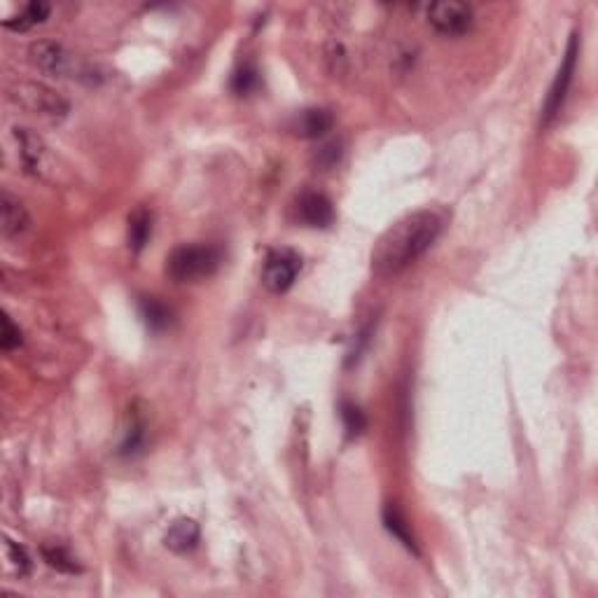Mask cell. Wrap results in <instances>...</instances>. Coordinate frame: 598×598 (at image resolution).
Segmentation results:
<instances>
[{
    "label": "cell",
    "mask_w": 598,
    "mask_h": 598,
    "mask_svg": "<svg viewBox=\"0 0 598 598\" xmlns=\"http://www.w3.org/2000/svg\"><path fill=\"white\" fill-rule=\"evenodd\" d=\"M0 229L5 239H20L31 229V215L10 192L0 195Z\"/></svg>",
    "instance_id": "10"
},
{
    "label": "cell",
    "mask_w": 598,
    "mask_h": 598,
    "mask_svg": "<svg viewBox=\"0 0 598 598\" xmlns=\"http://www.w3.org/2000/svg\"><path fill=\"white\" fill-rule=\"evenodd\" d=\"M297 218L307 227H330L334 220V206L328 196L321 195V192H304L297 199Z\"/></svg>",
    "instance_id": "9"
},
{
    "label": "cell",
    "mask_w": 598,
    "mask_h": 598,
    "mask_svg": "<svg viewBox=\"0 0 598 598\" xmlns=\"http://www.w3.org/2000/svg\"><path fill=\"white\" fill-rule=\"evenodd\" d=\"M258 84H259V76H258V70H255V66H243V68L236 70L232 77V89L241 96L251 94L252 89L258 87Z\"/></svg>",
    "instance_id": "21"
},
{
    "label": "cell",
    "mask_w": 598,
    "mask_h": 598,
    "mask_svg": "<svg viewBox=\"0 0 598 598\" xmlns=\"http://www.w3.org/2000/svg\"><path fill=\"white\" fill-rule=\"evenodd\" d=\"M7 96L21 110L38 117V120L52 122V124L66 120V115L70 113V103L66 101V96H61L57 89L47 87L43 83H17L10 87Z\"/></svg>",
    "instance_id": "2"
},
{
    "label": "cell",
    "mask_w": 598,
    "mask_h": 598,
    "mask_svg": "<svg viewBox=\"0 0 598 598\" xmlns=\"http://www.w3.org/2000/svg\"><path fill=\"white\" fill-rule=\"evenodd\" d=\"M5 559H7V568H10L14 575H20V578L31 575V568H33L31 556H28V552H26V547L17 545V542L10 540V538L5 540Z\"/></svg>",
    "instance_id": "18"
},
{
    "label": "cell",
    "mask_w": 598,
    "mask_h": 598,
    "mask_svg": "<svg viewBox=\"0 0 598 598\" xmlns=\"http://www.w3.org/2000/svg\"><path fill=\"white\" fill-rule=\"evenodd\" d=\"M21 330L17 328L12 323V318L10 315H3V334H0V347H3V351H14V348L21 347Z\"/></svg>",
    "instance_id": "22"
},
{
    "label": "cell",
    "mask_w": 598,
    "mask_h": 598,
    "mask_svg": "<svg viewBox=\"0 0 598 598\" xmlns=\"http://www.w3.org/2000/svg\"><path fill=\"white\" fill-rule=\"evenodd\" d=\"M341 157V143H328L323 145L321 150H318V155H315V164L321 166V169H332L337 162H339Z\"/></svg>",
    "instance_id": "23"
},
{
    "label": "cell",
    "mask_w": 598,
    "mask_h": 598,
    "mask_svg": "<svg viewBox=\"0 0 598 598\" xmlns=\"http://www.w3.org/2000/svg\"><path fill=\"white\" fill-rule=\"evenodd\" d=\"M299 269H302V258L295 251L290 248L271 251L262 267V283L274 295H283L295 285Z\"/></svg>",
    "instance_id": "7"
},
{
    "label": "cell",
    "mask_w": 598,
    "mask_h": 598,
    "mask_svg": "<svg viewBox=\"0 0 598 598\" xmlns=\"http://www.w3.org/2000/svg\"><path fill=\"white\" fill-rule=\"evenodd\" d=\"M152 236V213L148 208H136L129 218V234H126V239H129V248H132L136 255L148 246V241Z\"/></svg>",
    "instance_id": "14"
},
{
    "label": "cell",
    "mask_w": 598,
    "mask_h": 598,
    "mask_svg": "<svg viewBox=\"0 0 598 598\" xmlns=\"http://www.w3.org/2000/svg\"><path fill=\"white\" fill-rule=\"evenodd\" d=\"M43 559L47 561V566L57 568L59 573H66V575L80 573V566H77L76 556L70 554L66 547H61V545H44Z\"/></svg>",
    "instance_id": "17"
},
{
    "label": "cell",
    "mask_w": 598,
    "mask_h": 598,
    "mask_svg": "<svg viewBox=\"0 0 598 598\" xmlns=\"http://www.w3.org/2000/svg\"><path fill=\"white\" fill-rule=\"evenodd\" d=\"M384 526L388 529V533H393V536L403 542L404 547L410 549V552L419 554V547H416V540L410 533V526H407V522H404L403 512L397 510V507H393V505H388V507L384 510Z\"/></svg>",
    "instance_id": "16"
},
{
    "label": "cell",
    "mask_w": 598,
    "mask_h": 598,
    "mask_svg": "<svg viewBox=\"0 0 598 598\" xmlns=\"http://www.w3.org/2000/svg\"><path fill=\"white\" fill-rule=\"evenodd\" d=\"M139 307H140V315H143L145 325H148L150 330H155V332L166 330L171 325V321H173L171 309L164 302H159L157 297H143Z\"/></svg>",
    "instance_id": "15"
},
{
    "label": "cell",
    "mask_w": 598,
    "mask_h": 598,
    "mask_svg": "<svg viewBox=\"0 0 598 598\" xmlns=\"http://www.w3.org/2000/svg\"><path fill=\"white\" fill-rule=\"evenodd\" d=\"M222 265V252L215 246H180L166 259V274L176 283H196L213 276Z\"/></svg>",
    "instance_id": "3"
},
{
    "label": "cell",
    "mask_w": 598,
    "mask_h": 598,
    "mask_svg": "<svg viewBox=\"0 0 598 598\" xmlns=\"http://www.w3.org/2000/svg\"><path fill=\"white\" fill-rule=\"evenodd\" d=\"M199 538H202V530H199V523L195 519H178V522L171 523L169 533L164 538V545L176 552V554H187L192 549L199 545Z\"/></svg>",
    "instance_id": "12"
},
{
    "label": "cell",
    "mask_w": 598,
    "mask_h": 598,
    "mask_svg": "<svg viewBox=\"0 0 598 598\" xmlns=\"http://www.w3.org/2000/svg\"><path fill=\"white\" fill-rule=\"evenodd\" d=\"M578 57H579V38L578 36H570V40H568V50L559 66V73H556L554 83L549 87L547 101H545V108H542V120H540L542 126L552 124V120L561 113V108H563V101H566L568 96V89L573 84Z\"/></svg>",
    "instance_id": "6"
},
{
    "label": "cell",
    "mask_w": 598,
    "mask_h": 598,
    "mask_svg": "<svg viewBox=\"0 0 598 598\" xmlns=\"http://www.w3.org/2000/svg\"><path fill=\"white\" fill-rule=\"evenodd\" d=\"M341 419H344L347 433L351 435V437H355V435H360L367 428V419L358 404L341 403Z\"/></svg>",
    "instance_id": "20"
},
{
    "label": "cell",
    "mask_w": 598,
    "mask_h": 598,
    "mask_svg": "<svg viewBox=\"0 0 598 598\" xmlns=\"http://www.w3.org/2000/svg\"><path fill=\"white\" fill-rule=\"evenodd\" d=\"M143 444H145V421L140 419V416H133L132 426H129V430H126L124 442H122L120 454L122 456L139 454L140 449H143Z\"/></svg>",
    "instance_id": "19"
},
{
    "label": "cell",
    "mask_w": 598,
    "mask_h": 598,
    "mask_svg": "<svg viewBox=\"0 0 598 598\" xmlns=\"http://www.w3.org/2000/svg\"><path fill=\"white\" fill-rule=\"evenodd\" d=\"M334 126V115L330 113L328 108H309V110H302L297 115L290 129L299 139H323L325 133L332 132Z\"/></svg>",
    "instance_id": "11"
},
{
    "label": "cell",
    "mask_w": 598,
    "mask_h": 598,
    "mask_svg": "<svg viewBox=\"0 0 598 598\" xmlns=\"http://www.w3.org/2000/svg\"><path fill=\"white\" fill-rule=\"evenodd\" d=\"M14 140L20 145V157L26 173L36 178H50L57 173V157L43 136L26 126H14Z\"/></svg>",
    "instance_id": "4"
},
{
    "label": "cell",
    "mask_w": 598,
    "mask_h": 598,
    "mask_svg": "<svg viewBox=\"0 0 598 598\" xmlns=\"http://www.w3.org/2000/svg\"><path fill=\"white\" fill-rule=\"evenodd\" d=\"M28 57H31V63L36 68L54 77H68L77 68L76 57L63 44L52 43V40L33 43L31 50H28Z\"/></svg>",
    "instance_id": "8"
},
{
    "label": "cell",
    "mask_w": 598,
    "mask_h": 598,
    "mask_svg": "<svg viewBox=\"0 0 598 598\" xmlns=\"http://www.w3.org/2000/svg\"><path fill=\"white\" fill-rule=\"evenodd\" d=\"M426 14H428V24L433 26V31L444 36V38H460V36L473 31L474 12L467 3L442 0V3L428 5Z\"/></svg>",
    "instance_id": "5"
},
{
    "label": "cell",
    "mask_w": 598,
    "mask_h": 598,
    "mask_svg": "<svg viewBox=\"0 0 598 598\" xmlns=\"http://www.w3.org/2000/svg\"><path fill=\"white\" fill-rule=\"evenodd\" d=\"M50 12H52V7L47 5V3H43V0H33V3H28V5H26L24 10L17 14V17L3 21V26L14 33H26V31H31L33 26L44 24V20L50 17Z\"/></svg>",
    "instance_id": "13"
},
{
    "label": "cell",
    "mask_w": 598,
    "mask_h": 598,
    "mask_svg": "<svg viewBox=\"0 0 598 598\" xmlns=\"http://www.w3.org/2000/svg\"><path fill=\"white\" fill-rule=\"evenodd\" d=\"M444 220L435 211H416L386 229L371 251V271L379 278L400 276L440 239Z\"/></svg>",
    "instance_id": "1"
}]
</instances>
